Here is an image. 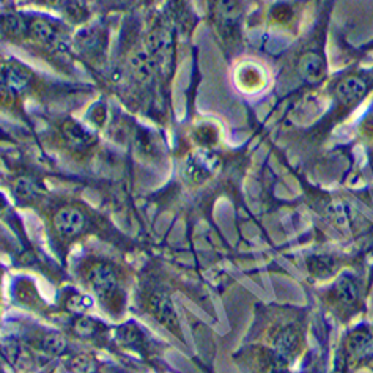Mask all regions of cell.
Instances as JSON below:
<instances>
[{
    "instance_id": "1",
    "label": "cell",
    "mask_w": 373,
    "mask_h": 373,
    "mask_svg": "<svg viewBox=\"0 0 373 373\" xmlns=\"http://www.w3.org/2000/svg\"><path fill=\"white\" fill-rule=\"evenodd\" d=\"M90 284L93 290L101 298H111L119 289V279L115 269L111 265H98L93 268L90 274Z\"/></svg>"
},
{
    "instance_id": "2",
    "label": "cell",
    "mask_w": 373,
    "mask_h": 373,
    "mask_svg": "<svg viewBox=\"0 0 373 373\" xmlns=\"http://www.w3.org/2000/svg\"><path fill=\"white\" fill-rule=\"evenodd\" d=\"M54 224L61 237L73 238L84 230L85 219L81 212H77L74 208H65L57 213L54 217Z\"/></svg>"
},
{
    "instance_id": "3",
    "label": "cell",
    "mask_w": 373,
    "mask_h": 373,
    "mask_svg": "<svg viewBox=\"0 0 373 373\" xmlns=\"http://www.w3.org/2000/svg\"><path fill=\"white\" fill-rule=\"evenodd\" d=\"M337 96L344 104H352L356 103V101H359L364 95L365 91H367V85L361 79V77H347V79L342 81L337 85Z\"/></svg>"
},
{
    "instance_id": "4",
    "label": "cell",
    "mask_w": 373,
    "mask_h": 373,
    "mask_svg": "<svg viewBox=\"0 0 373 373\" xmlns=\"http://www.w3.org/2000/svg\"><path fill=\"white\" fill-rule=\"evenodd\" d=\"M61 133H64V137L68 142V145H71L73 149L77 150L87 149V146H90L93 142L91 134L84 126H81L79 123L66 121L64 126H61Z\"/></svg>"
},
{
    "instance_id": "5",
    "label": "cell",
    "mask_w": 373,
    "mask_h": 373,
    "mask_svg": "<svg viewBox=\"0 0 373 373\" xmlns=\"http://www.w3.org/2000/svg\"><path fill=\"white\" fill-rule=\"evenodd\" d=\"M153 312L154 315L158 317V320L167 326V328L174 329L178 326V320H176V315H175V309L172 306V301L169 299L167 294L164 293H158L156 297L153 298Z\"/></svg>"
},
{
    "instance_id": "6",
    "label": "cell",
    "mask_w": 373,
    "mask_h": 373,
    "mask_svg": "<svg viewBox=\"0 0 373 373\" xmlns=\"http://www.w3.org/2000/svg\"><path fill=\"white\" fill-rule=\"evenodd\" d=\"M299 73L309 82L320 81L324 74V65L320 56L314 52L306 54L299 61Z\"/></svg>"
},
{
    "instance_id": "7",
    "label": "cell",
    "mask_w": 373,
    "mask_h": 373,
    "mask_svg": "<svg viewBox=\"0 0 373 373\" xmlns=\"http://www.w3.org/2000/svg\"><path fill=\"white\" fill-rule=\"evenodd\" d=\"M30 77L32 76H30L27 69L18 64H10L4 66V81L14 91L24 90L30 82Z\"/></svg>"
},
{
    "instance_id": "8",
    "label": "cell",
    "mask_w": 373,
    "mask_h": 373,
    "mask_svg": "<svg viewBox=\"0 0 373 373\" xmlns=\"http://www.w3.org/2000/svg\"><path fill=\"white\" fill-rule=\"evenodd\" d=\"M29 32H30V35H32V38H35V40L41 44H54L59 38V32H57L56 26L44 19L34 21L32 24H30Z\"/></svg>"
},
{
    "instance_id": "9",
    "label": "cell",
    "mask_w": 373,
    "mask_h": 373,
    "mask_svg": "<svg viewBox=\"0 0 373 373\" xmlns=\"http://www.w3.org/2000/svg\"><path fill=\"white\" fill-rule=\"evenodd\" d=\"M2 27L5 30V34H9L10 36L21 38L22 35H26L29 32L26 21L22 19L18 14H9L2 21Z\"/></svg>"
},
{
    "instance_id": "10",
    "label": "cell",
    "mask_w": 373,
    "mask_h": 373,
    "mask_svg": "<svg viewBox=\"0 0 373 373\" xmlns=\"http://www.w3.org/2000/svg\"><path fill=\"white\" fill-rule=\"evenodd\" d=\"M43 347L48 353H60L65 348V342L59 336H49L43 342Z\"/></svg>"
},
{
    "instance_id": "11",
    "label": "cell",
    "mask_w": 373,
    "mask_h": 373,
    "mask_svg": "<svg viewBox=\"0 0 373 373\" xmlns=\"http://www.w3.org/2000/svg\"><path fill=\"white\" fill-rule=\"evenodd\" d=\"M14 99H16V91L6 84H0V106H11L14 104Z\"/></svg>"
},
{
    "instance_id": "12",
    "label": "cell",
    "mask_w": 373,
    "mask_h": 373,
    "mask_svg": "<svg viewBox=\"0 0 373 373\" xmlns=\"http://www.w3.org/2000/svg\"><path fill=\"white\" fill-rule=\"evenodd\" d=\"M41 2L52 6V9H61V6H65L68 4V0H41Z\"/></svg>"
}]
</instances>
